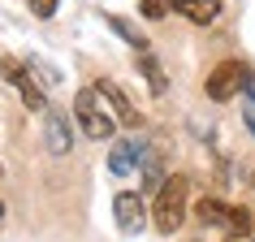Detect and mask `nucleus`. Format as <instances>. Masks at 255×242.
I'll return each instance as SVG.
<instances>
[{"label":"nucleus","mask_w":255,"mask_h":242,"mask_svg":"<svg viewBox=\"0 0 255 242\" xmlns=\"http://www.w3.org/2000/svg\"><path fill=\"white\" fill-rule=\"evenodd\" d=\"M251 190H255V173H251Z\"/></svg>","instance_id":"obj_17"},{"label":"nucleus","mask_w":255,"mask_h":242,"mask_svg":"<svg viewBox=\"0 0 255 242\" xmlns=\"http://www.w3.org/2000/svg\"><path fill=\"white\" fill-rule=\"evenodd\" d=\"M195 242H234V238H229L225 229H203L199 225V238H195Z\"/></svg>","instance_id":"obj_14"},{"label":"nucleus","mask_w":255,"mask_h":242,"mask_svg":"<svg viewBox=\"0 0 255 242\" xmlns=\"http://www.w3.org/2000/svg\"><path fill=\"white\" fill-rule=\"evenodd\" d=\"M195 216H199L203 229H225L229 238H234V208L221 199H199L195 203Z\"/></svg>","instance_id":"obj_7"},{"label":"nucleus","mask_w":255,"mask_h":242,"mask_svg":"<svg viewBox=\"0 0 255 242\" xmlns=\"http://www.w3.org/2000/svg\"><path fill=\"white\" fill-rule=\"evenodd\" d=\"M186 199H190V182L182 173L164 177V186L156 190V203H151V221L160 234H177L182 221H186Z\"/></svg>","instance_id":"obj_1"},{"label":"nucleus","mask_w":255,"mask_h":242,"mask_svg":"<svg viewBox=\"0 0 255 242\" xmlns=\"http://www.w3.org/2000/svg\"><path fill=\"white\" fill-rule=\"evenodd\" d=\"M0 78H4V65H0Z\"/></svg>","instance_id":"obj_18"},{"label":"nucleus","mask_w":255,"mask_h":242,"mask_svg":"<svg viewBox=\"0 0 255 242\" xmlns=\"http://www.w3.org/2000/svg\"><path fill=\"white\" fill-rule=\"evenodd\" d=\"M74 121L82 125L87 138H113V130H117L113 108H108V100L100 95V87H87V91L74 95Z\"/></svg>","instance_id":"obj_2"},{"label":"nucleus","mask_w":255,"mask_h":242,"mask_svg":"<svg viewBox=\"0 0 255 242\" xmlns=\"http://www.w3.org/2000/svg\"><path fill=\"white\" fill-rule=\"evenodd\" d=\"M4 78L17 87V95H22V104H26L30 113H43V108H48V95H43V87L26 74V65H4Z\"/></svg>","instance_id":"obj_5"},{"label":"nucleus","mask_w":255,"mask_h":242,"mask_svg":"<svg viewBox=\"0 0 255 242\" xmlns=\"http://www.w3.org/2000/svg\"><path fill=\"white\" fill-rule=\"evenodd\" d=\"M182 17H190V22H199V26H208V22H216L221 17V0H169Z\"/></svg>","instance_id":"obj_9"},{"label":"nucleus","mask_w":255,"mask_h":242,"mask_svg":"<svg viewBox=\"0 0 255 242\" xmlns=\"http://www.w3.org/2000/svg\"><path fill=\"white\" fill-rule=\"evenodd\" d=\"M242 87H251V69L242 65V61H221V65H216L212 74H208V82H203L208 100H216V104L234 100V95H238Z\"/></svg>","instance_id":"obj_3"},{"label":"nucleus","mask_w":255,"mask_h":242,"mask_svg":"<svg viewBox=\"0 0 255 242\" xmlns=\"http://www.w3.org/2000/svg\"><path fill=\"white\" fill-rule=\"evenodd\" d=\"M0 173H4V169H0Z\"/></svg>","instance_id":"obj_20"},{"label":"nucleus","mask_w":255,"mask_h":242,"mask_svg":"<svg viewBox=\"0 0 255 242\" xmlns=\"http://www.w3.org/2000/svg\"><path fill=\"white\" fill-rule=\"evenodd\" d=\"M251 242H255V234H251Z\"/></svg>","instance_id":"obj_19"},{"label":"nucleus","mask_w":255,"mask_h":242,"mask_svg":"<svg viewBox=\"0 0 255 242\" xmlns=\"http://www.w3.org/2000/svg\"><path fill=\"white\" fill-rule=\"evenodd\" d=\"M108 26L117 30L121 39H130V43H134V48H147V43H143V35H138V30L130 26V22H126V17H108Z\"/></svg>","instance_id":"obj_12"},{"label":"nucleus","mask_w":255,"mask_h":242,"mask_svg":"<svg viewBox=\"0 0 255 242\" xmlns=\"http://www.w3.org/2000/svg\"><path fill=\"white\" fill-rule=\"evenodd\" d=\"M0 221H4V203H0Z\"/></svg>","instance_id":"obj_16"},{"label":"nucleus","mask_w":255,"mask_h":242,"mask_svg":"<svg viewBox=\"0 0 255 242\" xmlns=\"http://www.w3.org/2000/svg\"><path fill=\"white\" fill-rule=\"evenodd\" d=\"M43 138H48V151H52V156H69V147H74V130H69V121L61 117V113H48Z\"/></svg>","instance_id":"obj_8"},{"label":"nucleus","mask_w":255,"mask_h":242,"mask_svg":"<svg viewBox=\"0 0 255 242\" xmlns=\"http://www.w3.org/2000/svg\"><path fill=\"white\" fill-rule=\"evenodd\" d=\"M113 216H117V229H126V234H138V229H143V221H147L143 195H134V190H121L117 199H113Z\"/></svg>","instance_id":"obj_4"},{"label":"nucleus","mask_w":255,"mask_h":242,"mask_svg":"<svg viewBox=\"0 0 255 242\" xmlns=\"http://www.w3.org/2000/svg\"><path fill=\"white\" fill-rule=\"evenodd\" d=\"M134 156H138V143H134V138H126V143H117V147H113L108 169H113V173H130V169H134Z\"/></svg>","instance_id":"obj_11"},{"label":"nucleus","mask_w":255,"mask_h":242,"mask_svg":"<svg viewBox=\"0 0 255 242\" xmlns=\"http://www.w3.org/2000/svg\"><path fill=\"white\" fill-rule=\"evenodd\" d=\"M95 87H100V95L108 100V108H113V117H117L121 125H130V130H138V125H143L138 108L130 104V100H126V91H121L117 82H95Z\"/></svg>","instance_id":"obj_6"},{"label":"nucleus","mask_w":255,"mask_h":242,"mask_svg":"<svg viewBox=\"0 0 255 242\" xmlns=\"http://www.w3.org/2000/svg\"><path fill=\"white\" fill-rule=\"evenodd\" d=\"M138 69H143V78L151 82V95H164V91H169V78H164V69H160V61H156L151 48H138Z\"/></svg>","instance_id":"obj_10"},{"label":"nucleus","mask_w":255,"mask_h":242,"mask_svg":"<svg viewBox=\"0 0 255 242\" xmlns=\"http://www.w3.org/2000/svg\"><path fill=\"white\" fill-rule=\"evenodd\" d=\"M26 4H30V9H35V13H39V17H52V13H56V4H61V0H26Z\"/></svg>","instance_id":"obj_15"},{"label":"nucleus","mask_w":255,"mask_h":242,"mask_svg":"<svg viewBox=\"0 0 255 242\" xmlns=\"http://www.w3.org/2000/svg\"><path fill=\"white\" fill-rule=\"evenodd\" d=\"M138 4H143V13H147V17H164L169 9H173L169 0H138Z\"/></svg>","instance_id":"obj_13"}]
</instances>
